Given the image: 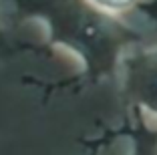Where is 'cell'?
Returning <instances> with one entry per match:
<instances>
[{
    "label": "cell",
    "instance_id": "1",
    "mask_svg": "<svg viewBox=\"0 0 157 155\" xmlns=\"http://www.w3.org/2000/svg\"><path fill=\"white\" fill-rule=\"evenodd\" d=\"M101 2H105V4H111V6H119V4H125L127 0H101Z\"/></svg>",
    "mask_w": 157,
    "mask_h": 155
}]
</instances>
